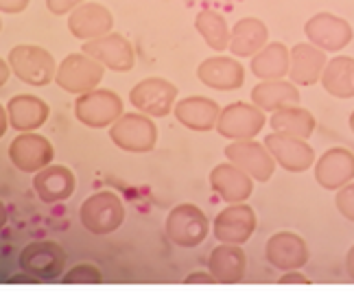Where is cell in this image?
<instances>
[{"instance_id": "cell-1", "label": "cell", "mask_w": 354, "mask_h": 295, "mask_svg": "<svg viewBox=\"0 0 354 295\" xmlns=\"http://www.w3.org/2000/svg\"><path fill=\"white\" fill-rule=\"evenodd\" d=\"M9 68L13 70L20 82L33 88H44L55 82L57 64L55 57L42 46L35 44H18L9 50Z\"/></svg>"}, {"instance_id": "cell-2", "label": "cell", "mask_w": 354, "mask_h": 295, "mask_svg": "<svg viewBox=\"0 0 354 295\" xmlns=\"http://www.w3.org/2000/svg\"><path fill=\"white\" fill-rule=\"evenodd\" d=\"M18 265L35 283H57L66 269V251L55 240H37L20 251Z\"/></svg>"}, {"instance_id": "cell-3", "label": "cell", "mask_w": 354, "mask_h": 295, "mask_svg": "<svg viewBox=\"0 0 354 295\" xmlns=\"http://www.w3.org/2000/svg\"><path fill=\"white\" fill-rule=\"evenodd\" d=\"M110 138L118 149L127 153H149L158 144V125L142 112H122L110 127Z\"/></svg>"}, {"instance_id": "cell-4", "label": "cell", "mask_w": 354, "mask_h": 295, "mask_svg": "<svg viewBox=\"0 0 354 295\" xmlns=\"http://www.w3.org/2000/svg\"><path fill=\"white\" fill-rule=\"evenodd\" d=\"M79 219L90 234L97 236L112 234L125 221V204L112 191L94 193L81 204Z\"/></svg>"}, {"instance_id": "cell-5", "label": "cell", "mask_w": 354, "mask_h": 295, "mask_svg": "<svg viewBox=\"0 0 354 295\" xmlns=\"http://www.w3.org/2000/svg\"><path fill=\"white\" fill-rule=\"evenodd\" d=\"M122 114V99L114 90L94 88L75 99V116L79 123L92 129L112 127Z\"/></svg>"}, {"instance_id": "cell-6", "label": "cell", "mask_w": 354, "mask_h": 295, "mask_svg": "<svg viewBox=\"0 0 354 295\" xmlns=\"http://www.w3.org/2000/svg\"><path fill=\"white\" fill-rule=\"evenodd\" d=\"M210 234V221L195 204H177L167 217V236L177 247H197Z\"/></svg>"}, {"instance_id": "cell-7", "label": "cell", "mask_w": 354, "mask_h": 295, "mask_svg": "<svg viewBox=\"0 0 354 295\" xmlns=\"http://www.w3.org/2000/svg\"><path fill=\"white\" fill-rule=\"evenodd\" d=\"M105 75V66L99 64L97 59H92L86 53H73L66 55L62 64H57L55 73V84L71 92V95H84L94 88H99Z\"/></svg>"}, {"instance_id": "cell-8", "label": "cell", "mask_w": 354, "mask_h": 295, "mask_svg": "<svg viewBox=\"0 0 354 295\" xmlns=\"http://www.w3.org/2000/svg\"><path fill=\"white\" fill-rule=\"evenodd\" d=\"M267 116L254 103L236 101L223 107L216 120V133L227 140H252L265 129Z\"/></svg>"}, {"instance_id": "cell-9", "label": "cell", "mask_w": 354, "mask_h": 295, "mask_svg": "<svg viewBox=\"0 0 354 295\" xmlns=\"http://www.w3.org/2000/svg\"><path fill=\"white\" fill-rule=\"evenodd\" d=\"M177 86L165 77H147L129 90V103L151 118H165L173 112Z\"/></svg>"}, {"instance_id": "cell-10", "label": "cell", "mask_w": 354, "mask_h": 295, "mask_svg": "<svg viewBox=\"0 0 354 295\" xmlns=\"http://www.w3.org/2000/svg\"><path fill=\"white\" fill-rule=\"evenodd\" d=\"M304 33L308 42L322 48L324 53L344 50L354 37L352 24L330 11H319L315 16H310L304 24Z\"/></svg>"}, {"instance_id": "cell-11", "label": "cell", "mask_w": 354, "mask_h": 295, "mask_svg": "<svg viewBox=\"0 0 354 295\" xmlns=\"http://www.w3.org/2000/svg\"><path fill=\"white\" fill-rule=\"evenodd\" d=\"M227 162L243 169L254 182H269L276 171V160L269 153L265 142L258 140H230V144L223 149Z\"/></svg>"}, {"instance_id": "cell-12", "label": "cell", "mask_w": 354, "mask_h": 295, "mask_svg": "<svg viewBox=\"0 0 354 295\" xmlns=\"http://www.w3.org/2000/svg\"><path fill=\"white\" fill-rule=\"evenodd\" d=\"M81 53H86L92 59L103 64L107 70H114V73H129L136 66V53H133V46L129 44V39L114 31L101 37L88 39V42L81 46Z\"/></svg>"}, {"instance_id": "cell-13", "label": "cell", "mask_w": 354, "mask_h": 295, "mask_svg": "<svg viewBox=\"0 0 354 295\" xmlns=\"http://www.w3.org/2000/svg\"><path fill=\"white\" fill-rule=\"evenodd\" d=\"M256 232V212L250 204L239 201L230 204L225 210L216 214L212 223V234L219 243L245 245Z\"/></svg>"}, {"instance_id": "cell-14", "label": "cell", "mask_w": 354, "mask_h": 295, "mask_svg": "<svg viewBox=\"0 0 354 295\" xmlns=\"http://www.w3.org/2000/svg\"><path fill=\"white\" fill-rule=\"evenodd\" d=\"M265 146L274 155L276 164L289 173H304L315 164V151L304 138L274 131L265 136Z\"/></svg>"}, {"instance_id": "cell-15", "label": "cell", "mask_w": 354, "mask_h": 295, "mask_svg": "<svg viewBox=\"0 0 354 295\" xmlns=\"http://www.w3.org/2000/svg\"><path fill=\"white\" fill-rule=\"evenodd\" d=\"M9 158L13 166L22 173H37L48 166L55 158V149L48 138L33 131H22L18 138L9 144Z\"/></svg>"}, {"instance_id": "cell-16", "label": "cell", "mask_w": 354, "mask_h": 295, "mask_svg": "<svg viewBox=\"0 0 354 295\" xmlns=\"http://www.w3.org/2000/svg\"><path fill=\"white\" fill-rule=\"evenodd\" d=\"M308 258L310 251L306 240L295 232H276L265 245V260L278 272L302 269Z\"/></svg>"}, {"instance_id": "cell-17", "label": "cell", "mask_w": 354, "mask_h": 295, "mask_svg": "<svg viewBox=\"0 0 354 295\" xmlns=\"http://www.w3.org/2000/svg\"><path fill=\"white\" fill-rule=\"evenodd\" d=\"M114 29V16L112 11L101 3H81L77 9L68 13V31L77 39H94L112 33Z\"/></svg>"}, {"instance_id": "cell-18", "label": "cell", "mask_w": 354, "mask_h": 295, "mask_svg": "<svg viewBox=\"0 0 354 295\" xmlns=\"http://www.w3.org/2000/svg\"><path fill=\"white\" fill-rule=\"evenodd\" d=\"M197 79L212 90L219 92H230L239 90L245 84V68L236 57L227 55H216L203 59L197 66Z\"/></svg>"}, {"instance_id": "cell-19", "label": "cell", "mask_w": 354, "mask_h": 295, "mask_svg": "<svg viewBox=\"0 0 354 295\" xmlns=\"http://www.w3.org/2000/svg\"><path fill=\"white\" fill-rule=\"evenodd\" d=\"M315 182L324 191H339L342 186L354 180V153L348 149H328L317 158L315 164Z\"/></svg>"}, {"instance_id": "cell-20", "label": "cell", "mask_w": 354, "mask_h": 295, "mask_svg": "<svg viewBox=\"0 0 354 295\" xmlns=\"http://www.w3.org/2000/svg\"><path fill=\"white\" fill-rule=\"evenodd\" d=\"M326 53L310 42H299L289 50V82L297 88L315 86L326 68Z\"/></svg>"}, {"instance_id": "cell-21", "label": "cell", "mask_w": 354, "mask_h": 295, "mask_svg": "<svg viewBox=\"0 0 354 295\" xmlns=\"http://www.w3.org/2000/svg\"><path fill=\"white\" fill-rule=\"evenodd\" d=\"M210 189L219 195L225 204L248 201L254 193V180L232 162L216 164L210 171Z\"/></svg>"}, {"instance_id": "cell-22", "label": "cell", "mask_w": 354, "mask_h": 295, "mask_svg": "<svg viewBox=\"0 0 354 295\" xmlns=\"http://www.w3.org/2000/svg\"><path fill=\"white\" fill-rule=\"evenodd\" d=\"M173 114L177 118V123L184 125L186 129L206 133L216 127L221 107L214 99H208V97H186V99L175 101Z\"/></svg>"}, {"instance_id": "cell-23", "label": "cell", "mask_w": 354, "mask_h": 295, "mask_svg": "<svg viewBox=\"0 0 354 295\" xmlns=\"http://www.w3.org/2000/svg\"><path fill=\"white\" fill-rule=\"evenodd\" d=\"M33 189L44 204H59L73 197L77 189L75 173L62 164H48L42 171L33 173Z\"/></svg>"}, {"instance_id": "cell-24", "label": "cell", "mask_w": 354, "mask_h": 295, "mask_svg": "<svg viewBox=\"0 0 354 295\" xmlns=\"http://www.w3.org/2000/svg\"><path fill=\"white\" fill-rule=\"evenodd\" d=\"M208 272L212 274L216 285H239L248 272V254L241 245L221 243L210 251Z\"/></svg>"}, {"instance_id": "cell-25", "label": "cell", "mask_w": 354, "mask_h": 295, "mask_svg": "<svg viewBox=\"0 0 354 295\" xmlns=\"http://www.w3.org/2000/svg\"><path fill=\"white\" fill-rule=\"evenodd\" d=\"M7 114H9V125L16 131H20V133L35 131L48 120L50 107L46 101H42L35 95H18V97L9 99Z\"/></svg>"}, {"instance_id": "cell-26", "label": "cell", "mask_w": 354, "mask_h": 295, "mask_svg": "<svg viewBox=\"0 0 354 295\" xmlns=\"http://www.w3.org/2000/svg\"><path fill=\"white\" fill-rule=\"evenodd\" d=\"M269 42V29L261 18H241L230 29V53L234 57H254Z\"/></svg>"}, {"instance_id": "cell-27", "label": "cell", "mask_w": 354, "mask_h": 295, "mask_svg": "<svg viewBox=\"0 0 354 295\" xmlns=\"http://www.w3.org/2000/svg\"><path fill=\"white\" fill-rule=\"evenodd\" d=\"M299 88L293 82L274 79V82H261L252 88V103L263 112H276L287 105H299Z\"/></svg>"}, {"instance_id": "cell-28", "label": "cell", "mask_w": 354, "mask_h": 295, "mask_svg": "<svg viewBox=\"0 0 354 295\" xmlns=\"http://www.w3.org/2000/svg\"><path fill=\"white\" fill-rule=\"evenodd\" d=\"M319 84L335 99H354V57L337 55L326 61Z\"/></svg>"}, {"instance_id": "cell-29", "label": "cell", "mask_w": 354, "mask_h": 295, "mask_svg": "<svg viewBox=\"0 0 354 295\" xmlns=\"http://www.w3.org/2000/svg\"><path fill=\"white\" fill-rule=\"evenodd\" d=\"M250 70L261 82H274L289 75V48L282 42H267L252 57Z\"/></svg>"}, {"instance_id": "cell-30", "label": "cell", "mask_w": 354, "mask_h": 295, "mask_svg": "<svg viewBox=\"0 0 354 295\" xmlns=\"http://www.w3.org/2000/svg\"><path fill=\"white\" fill-rule=\"evenodd\" d=\"M269 125L278 133H287V136L295 138H304L308 140L315 131V116H313L306 107L302 105H287L280 107V110L271 112Z\"/></svg>"}, {"instance_id": "cell-31", "label": "cell", "mask_w": 354, "mask_h": 295, "mask_svg": "<svg viewBox=\"0 0 354 295\" xmlns=\"http://www.w3.org/2000/svg\"><path fill=\"white\" fill-rule=\"evenodd\" d=\"M195 29L203 37L206 46L216 53H223L230 46V26L219 11L203 9L195 16Z\"/></svg>"}, {"instance_id": "cell-32", "label": "cell", "mask_w": 354, "mask_h": 295, "mask_svg": "<svg viewBox=\"0 0 354 295\" xmlns=\"http://www.w3.org/2000/svg\"><path fill=\"white\" fill-rule=\"evenodd\" d=\"M62 283L64 285H103V274L99 267H94L90 263H81L62 276Z\"/></svg>"}, {"instance_id": "cell-33", "label": "cell", "mask_w": 354, "mask_h": 295, "mask_svg": "<svg viewBox=\"0 0 354 295\" xmlns=\"http://www.w3.org/2000/svg\"><path fill=\"white\" fill-rule=\"evenodd\" d=\"M335 206H337L339 214H342L346 221L354 223V180L337 191Z\"/></svg>"}, {"instance_id": "cell-34", "label": "cell", "mask_w": 354, "mask_h": 295, "mask_svg": "<svg viewBox=\"0 0 354 295\" xmlns=\"http://www.w3.org/2000/svg\"><path fill=\"white\" fill-rule=\"evenodd\" d=\"M81 3H86V0H46V9L53 16H66V13L77 9Z\"/></svg>"}, {"instance_id": "cell-35", "label": "cell", "mask_w": 354, "mask_h": 295, "mask_svg": "<svg viewBox=\"0 0 354 295\" xmlns=\"http://www.w3.org/2000/svg\"><path fill=\"white\" fill-rule=\"evenodd\" d=\"M278 285H310V280L304 274H299V269H289L280 276Z\"/></svg>"}, {"instance_id": "cell-36", "label": "cell", "mask_w": 354, "mask_h": 295, "mask_svg": "<svg viewBox=\"0 0 354 295\" xmlns=\"http://www.w3.org/2000/svg\"><path fill=\"white\" fill-rule=\"evenodd\" d=\"M31 0H0V11L3 13H22L29 7Z\"/></svg>"}, {"instance_id": "cell-37", "label": "cell", "mask_w": 354, "mask_h": 295, "mask_svg": "<svg viewBox=\"0 0 354 295\" xmlns=\"http://www.w3.org/2000/svg\"><path fill=\"white\" fill-rule=\"evenodd\" d=\"M184 283L186 285H216L210 272H193V274L186 276Z\"/></svg>"}, {"instance_id": "cell-38", "label": "cell", "mask_w": 354, "mask_h": 295, "mask_svg": "<svg viewBox=\"0 0 354 295\" xmlns=\"http://www.w3.org/2000/svg\"><path fill=\"white\" fill-rule=\"evenodd\" d=\"M7 127H9V114H7V107H3V103H0V138L7 133Z\"/></svg>"}, {"instance_id": "cell-39", "label": "cell", "mask_w": 354, "mask_h": 295, "mask_svg": "<svg viewBox=\"0 0 354 295\" xmlns=\"http://www.w3.org/2000/svg\"><path fill=\"white\" fill-rule=\"evenodd\" d=\"M346 274H348V278L354 283V245L348 249V256H346Z\"/></svg>"}, {"instance_id": "cell-40", "label": "cell", "mask_w": 354, "mask_h": 295, "mask_svg": "<svg viewBox=\"0 0 354 295\" xmlns=\"http://www.w3.org/2000/svg\"><path fill=\"white\" fill-rule=\"evenodd\" d=\"M9 75H11L9 61H5L3 57H0V88H3V86L9 82Z\"/></svg>"}, {"instance_id": "cell-41", "label": "cell", "mask_w": 354, "mask_h": 295, "mask_svg": "<svg viewBox=\"0 0 354 295\" xmlns=\"http://www.w3.org/2000/svg\"><path fill=\"white\" fill-rule=\"evenodd\" d=\"M7 225V208H5V204L0 201V230Z\"/></svg>"}, {"instance_id": "cell-42", "label": "cell", "mask_w": 354, "mask_h": 295, "mask_svg": "<svg viewBox=\"0 0 354 295\" xmlns=\"http://www.w3.org/2000/svg\"><path fill=\"white\" fill-rule=\"evenodd\" d=\"M350 129H352V133H354V110H352V114H350Z\"/></svg>"}, {"instance_id": "cell-43", "label": "cell", "mask_w": 354, "mask_h": 295, "mask_svg": "<svg viewBox=\"0 0 354 295\" xmlns=\"http://www.w3.org/2000/svg\"><path fill=\"white\" fill-rule=\"evenodd\" d=\"M0 31H3V20H0Z\"/></svg>"}]
</instances>
